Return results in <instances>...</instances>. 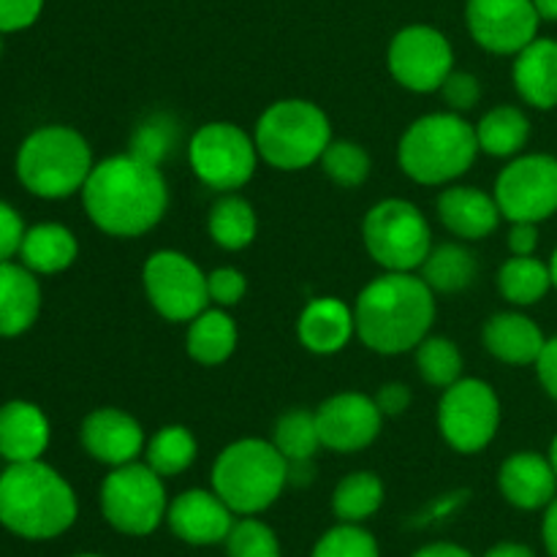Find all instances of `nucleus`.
<instances>
[{
  "mask_svg": "<svg viewBox=\"0 0 557 557\" xmlns=\"http://www.w3.org/2000/svg\"><path fill=\"white\" fill-rule=\"evenodd\" d=\"M90 221L112 237H141L158 226L169 207L161 166L123 152L96 163L82 188Z\"/></svg>",
  "mask_w": 557,
  "mask_h": 557,
  "instance_id": "f257e3e1",
  "label": "nucleus"
},
{
  "mask_svg": "<svg viewBox=\"0 0 557 557\" xmlns=\"http://www.w3.org/2000/svg\"><path fill=\"white\" fill-rule=\"evenodd\" d=\"M433 288L413 272H386L359 292L354 305L357 335L379 354H406L430 335L435 321Z\"/></svg>",
  "mask_w": 557,
  "mask_h": 557,
  "instance_id": "f03ea898",
  "label": "nucleus"
},
{
  "mask_svg": "<svg viewBox=\"0 0 557 557\" xmlns=\"http://www.w3.org/2000/svg\"><path fill=\"white\" fill-rule=\"evenodd\" d=\"M76 511L74 490L47 462H9L0 473V525L14 536L58 539L74 525Z\"/></svg>",
  "mask_w": 557,
  "mask_h": 557,
  "instance_id": "7ed1b4c3",
  "label": "nucleus"
},
{
  "mask_svg": "<svg viewBox=\"0 0 557 557\" xmlns=\"http://www.w3.org/2000/svg\"><path fill=\"white\" fill-rule=\"evenodd\" d=\"M476 156V125L457 112H433L413 120L397 147L400 169L419 185H446L462 177Z\"/></svg>",
  "mask_w": 557,
  "mask_h": 557,
  "instance_id": "20e7f679",
  "label": "nucleus"
},
{
  "mask_svg": "<svg viewBox=\"0 0 557 557\" xmlns=\"http://www.w3.org/2000/svg\"><path fill=\"white\" fill-rule=\"evenodd\" d=\"M288 484V460L272 441L243 438L228 444L212 466V490L234 515L270 509Z\"/></svg>",
  "mask_w": 557,
  "mask_h": 557,
  "instance_id": "39448f33",
  "label": "nucleus"
},
{
  "mask_svg": "<svg viewBox=\"0 0 557 557\" xmlns=\"http://www.w3.org/2000/svg\"><path fill=\"white\" fill-rule=\"evenodd\" d=\"M92 166L90 145L69 125H44L33 131L16 156L20 183L41 199H65L82 190Z\"/></svg>",
  "mask_w": 557,
  "mask_h": 557,
  "instance_id": "423d86ee",
  "label": "nucleus"
},
{
  "mask_svg": "<svg viewBox=\"0 0 557 557\" xmlns=\"http://www.w3.org/2000/svg\"><path fill=\"white\" fill-rule=\"evenodd\" d=\"M256 150L270 166L283 172L308 169L321 161L332 141V125L324 109L305 98H283L264 109L253 131Z\"/></svg>",
  "mask_w": 557,
  "mask_h": 557,
  "instance_id": "0eeeda50",
  "label": "nucleus"
},
{
  "mask_svg": "<svg viewBox=\"0 0 557 557\" xmlns=\"http://www.w3.org/2000/svg\"><path fill=\"white\" fill-rule=\"evenodd\" d=\"M362 239L386 272H413L433 250L428 218L406 199H384L364 215Z\"/></svg>",
  "mask_w": 557,
  "mask_h": 557,
  "instance_id": "6e6552de",
  "label": "nucleus"
},
{
  "mask_svg": "<svg viewBox=\"0 0 557 557\" xmlns=\"http://www.w3.org/2000/svg\"><path fill=\"white\" fill-rule=\"evenodd\" d=\"M166 511L163 476H158L147 462H128L103 479L101 515L114 531L125 536H150L166 520Z\"/></svg>",
  "mask_w": 557,
  "mask_h": 557,
  "instance_id": "1a4fd4ad",
  "label": "nucleus"
},
{
  "mask_svg": "<svg viewBox=\"0 0 557 557\" xmlns=\"http://www.w3.org/2000/svg\"><path fill=\"white\" fill-rule=\"evenodd\" d=\"M438 428L446 444L460 455L487 449L500 428V400L487 381L460 379L444 389Z\"/></svg>",
  "mask_w": 557,
  "mask_h": 557,
  "instance_id": "9d476101",
  "label": "nucleus"
},
{
  "mask_svg": "<svg viewBox=\"0 0 557 557\" xmlns=\"http://www.w3.org/2000/svg\"><path fill=\"white\" fill-rule=\"evenodd\" d=\"M188 158L194 174L207 188L232 194L253 177L259 150L253 136L234 123H207L190 139Z\"/></svg>",
  "mask_w": 557,
  "mask_h": 557,
  "instance_id": "9b49d317",
  "label": "nucleus"
},
{
  "mask_svg": "<svg viewBox=\"0 0 557 557\" xmlns=\"http://www.w3.org/2000/svg\"><path fill=\"white\" fill-rule=\"evenodd\" d=\"M141 283L152 308L166 321H194L210 305L207 275L180 250H158L145 261Z\"/></svg>",
  "mask_w": 557,
  "mask_h": 557,
  "instance_id": "f8f14e48",
  "label": "nucleus"
},
{
  "mask_svg": "<svg viewBox=\"0 0 557 557\" xmlns=\"http://www.w3.org/2000/svg\"><path fill=\"white\" fill-rule=\"evenodd\" d=\"M495 201L511 223H542L557 212V158L547 152L520 156L495 180Z\"/></svg>",
  "mask_w": 557,
  "mask_h": 557,
  "instance_id": "ddd939ff",
  "label": "nucleus"
},
{
  "mask_svg": "<svg viewBox=\"0 0 557 557\" xmlns=\"http://www.w3.org/2000/svg\"><path fill=\"white\" fill-rule=\"evenodd\" d=\"M389 71L406 90L433 92L441 90L446 76L455 71L451 44L438 27L408 25L392 38Z\"/></svg>",
  "mask_w": 557,
  "mask_h": 557,
  "instance_id": "4468645a",
  "label": "nucleus"
},
{
  "mask_svg": "<svg viewBox=\"0 0 557 557\" xmlns=\"http://www.w3.org/2000/svg\"><path fill=\"white\" fill-rule=\"evenodd\" d=\"M466 22L473 41L495 54H517L539 36L533 0H468Z\"/></svg>",
  "mask_w": 557,
  "mask_h": 557,
  "instance_id": "2eb2a0df",
  "label": "nucleus"
},
{
  "mask_svg": "<svg viewBox=\"0 0 557 557\" xmlns=\"http://www.w3.org/2000/svg\"><path fill=\"white\" fill-rule=\"evenodd\" d=\"M381 422H384V413L379 411L373 397L362 392H343V395L330 397L315 411L321 446L343 451V455L368 449L379 438Z\"/></svg>",
  "mask_w": 557,
  "mask_h": 557,
  "instance_id": "dca6fc26",
  "label": "nucleus"
},
{
  "mask_svg": "<svg viewBox=\"0 0 557 557\" xmlns=\"http://www.w3.org/2000/svg\"><path fill=\"white\" fill-rule=\"evenodd\" d=\"M166 522L177 539L194 547L226 542L234 528V511L215 490H188L169 504Z\"/></svg>",
  "mask_w": 557,
  "mask_h": 557,
  "instance_id": "f3484780",
  "label": "nucleus"
},
{
  "mask_svg": "<svg viewBox=\"0 0 557 557\" xmlns=\"http://www.w3.org/2000/svg\"><path fill=\"white\" fill-rule=\"evenodd\" d=\"M82 446L103 466H128L145 451V433L131 413L120 408H96L82 422Z\"/></svg>",
  "mask_w": 557,
  "mask_h": 557,
  "instance_id": "a211bd4d",
  "label": "nucleus"
},
{
  "mask_svg": "<svg viewBox=\"0 0 557 557\" xmlns=\"http://www.w3.org/2000/svg\"><path fill=\"white\" fill-rule=\"evenodd\" d=\"M498 487L517 509H547L557 498V473L549 457L536 455V451H517L500 466Z\"/></svg>",
  "mask_w": 557,
  "mask_h": 557,
  "instance_id": "6ab92c4d",
  "label": "nucleus"
},
{
  "mask_svg": "<svg viewBox=\"0 0 557 557\" xmlns=\"http://www.w3.org/2000/svg\"><path fill=\"white\" fill-rule=\"evenodd\" d=\"M438 218L460 239H484L498 228L504 215L495 194L471 185H451L438 196Z\"/></svg>",
  "mask_w": 557,
  "mask_h": 557,
  "instance_id": "aec40b11",
  "label": "nucleus"
},
{
  "mask_svg": "<svg viewBox=\"0 0 557 557\" xmlns=\"http://www.w3.org/2000/svg\"><path fill=\"white\" fill-rule=\"evenodd\" d=\"M297 335L308 351L337 354L357 335L354 310L337 297H319L305 305L297 321Z\"/></svg>",
  "mask_w": 557,
  "mask_h": 557,
  "instance_id": "412c9836",
  "label": "nucleus"
},
{
  "mask_svg": "<svg viewBox=\"0 0 557 557\" xmlns=\"http://www.w3.org/2000/svg\"><path fill=\"white\" fill-rule=\"evenodd\" d=\"M49 446V419L27 400L0 406V457L9 462L41 460Z\"/></svg>",
  "mask_w": 557,
  "mask_h": 557,
  "instance_id": "4be33fe9",
  "label": "nucleus"
},
{
  "mask_svg": "<svg viewBox=\"0 0 557 557\" xmlns=\"http://www.w3.org/2000/svg\"><path fill=\"white\" fill-rule=\"evenodd\" d=\"M517 92L522 101L536 109L557 107V41L555 38H533L525 49L515 54L511 69Z\"/></svg>",
  "mask_w": 557,
  "mask_h": 557,
  "instance_id": "5701e85b",
  "label": "nucleus"
},
{
  "mask_svg": "<svg viewBox=\"0 0 557 557\" xmlns=\"http://www.w3.org/2000/svg\"><path fill=\"white\" fill-rule=\"evenodd\" d=\"M484 346L495 359L506 364H536L547 337L533 319L522 313H495L484 324Z\"/></svg>",
  "mask_w": 557,
  "mask_h": 557,
  "instance_id": "b1692460",
  "label": "nucleus"
},
{
  "mask_svg": "<svg viewBox=\"0 0 557 557\" xmlns=\"http://www.w3.org/2000/svg\"><path fill=\"white\" fill-rule=\"evenodd\" d=\"M41 310L36 272L25 264L0 261V337H16L33 326Z\"/></svg>",
  "mask_w": 557,
  "mask_h": 557,
  "instance_id": "393cba45",
  "label": "nucleus"
},
{
  "mask_svg": "<svg viewBox=\"0 0 557 557\" xmlns=\"http://www.w3.org/2000/svg\"><path fill=\"white\" fill-rule=\"evenodd\" d=\"M79 245L76 237L60 223H38V226L27 228L25 239H22V264L36 275H54L74 264Z\"/></svg>",
  "mask_w": 557,
  "mask_h": 557,
  "instance_id": "a878e982",
  "label": "nucleus"
},
{
  "mask_svg": "<svg viewBox=\"0 0 557 557\" xmlns=\"http://www.w3.org/2000/svg\"><path fill=\"white\" fill-rule=\"evenodd\" d=\"M185 348L188 357L205 368L223 364L237 348V324L223 308L201 310L194 321H188Z\"/></svg>",
  "mask_w": 557,
  "mask_h": 557,
  "instance_id": "bb28decb",
  "label": "nucleus"
},
{
  "mask_svg": "<svg viewBox=\"0 0 557 557\" xmlns=\"http://www.w3.org/2000/svg\"><path fill=\"white\" fill-rule=\"evenodd\" d=\"M479 150L493 158H515L531 139V123L517 107H495L476 125Z\"/></svg>",
  "mask_w": 557,
  "mask_h": 557,
  "instance_id": "cd10ccee",
  "label": "nucleus"
},
{
  "mask_svg": "<svg viewBox=\"0 0 557 557\" xmlns=\"http://www.w3.org/2000/svg\"><path fill=\"white\" fill-rule=\"evenodd\" d=\"M207 232H210L212 243L221 245L223 250H243L256 239L259 221H256V212L248 199L226 194L212 205Z\"/></svg>",
  "mask_w": 557,
  "mask_h": 557,
  "instance_id": "c85d7f7f",
  "label": "nucleus"
},
{
  "mask_svg": "<svg viewBox=\"0 0 557 557\" xmlns=\"http://www.w3.org/2000/svg\"><path fill=\"white\" fill-rule=\"evenodd\" d=\"M476 270L479 264L471 256V250L455 243L433 248L428 253V259H424V264L419 267L422 281L438 294H457L462 288H468L473 283V277H476Z\"/></svg>",
  "mask_w": 557,
  "mask_h": 557,
  "instance_id": "c756f323",
  "label": "nucleus"
},
{
  "mask_svg": "<svg viewBox=\"0 0 557 557\" xmlns=\"http://www.w3.org/2000/svg\"><path fill=\"white\" fill-rule=\"evenodd\" d=\"M498 288L506 302L520 305V308L536 305L553 288L549 264L539 261L536 256H511L498 272Z\"/></svg>",
  "mask_w": 557,
  "mask_h": 557,
  "instance_id": "7c9ffc66",
  "label": "nucleus"
},
{
  "mask_svg": "<svg viewBox=\"0 0 557 557\" xmlns=\"http://www.w3.org/2000/svg\"><path fill=\"white\" fill-rule=\"evenodd\" d=\"M196 438L188 428L183 424H166V428L158 430L150 438V444L145 446L147 466L158 473V476H180L183 471H188L196 460Z\"/></svg>",
  "mask_w": 557,
  "mask_h": 557,
  "instance_id": "2f4dec72",
  "label": "nucleus"
},
{
  "mask_svg": "<svg viewBox=\"0 0 557 557\" xmlns=\"http://www.w3.org/2000/svg\"><path fill=\"white\" fill-rule=\"evenodd\" d=\"M384 504V482L370 471H357L341 479L332 495V509L341 522H362Z\"/></svg>",
  "mask_w": 557,
  "mask_h": 557,
  "instance_id": "473e14b6",
  "label": "nucleus"
},
{
  "mask_svg": "<svg viewBox=\"0 0 557 557\" xmlns=\"http://www.w3.org/2000/svg\"><path fill=\"white\" fill-rule=\"evenodd\" d=\"M272 444L275 449L286 457L288 462H310L321 446L319 424H315V413L294 408V411L283 413L275 422V433H272Z\"/></svg>",
  "mask_w": 557,
  "mask_h": 557,
  "instance_id": "72a5a7b5",
  "label": "nucleus"
},
{
  "mask_svg": "<svg viewBox=\"0 0 557 557\" xmlns=\"http://www.w3.org/2000/svg\"><path fill=\"white\" fill-rule=\"evenodd\" d=\"M417 368L430 386L449 389L462 379V354L449 337L428 335L417 346Z\"/></svg>",
  "mask_w": 557,
  "mask_h": 557,
  "instance_id": "f704fd0d",
  "label": "nucleus"
},
{
  "mask_svg": "<svg viewBox=\"0 0 557 557\" xmlns=\"http://www.w3.org/2000/svg\"><path fill=\"white\" fill-rule=\"evenodd\" d=\"M319 163L341 188H359L370 177V156L357 141H330Z\"/></svg>",
  "mask_w": 557,
  "mask_h": 557,
  "instance_id": "c9c22d12",
  "label": "nucleus"
},
{
  "mask_svg": "<svg viewBox=\"0 0 557 557\" xmlns=\"http://www.w3.org/2000/svg\"><path fill=\"white\" fill-rule=\"evenodd\" d=\"M177 145V125L166 114H152L150 120L139 125L131 136V156L141 158L147 163H156L161 166L163 158L174 150Z\"/></svg>",
  "mask_w": 557,
  "mask_h": 557,
  "instance_id": "e433bc0d",
  "label": "nucleus"
},
{
  "mask_svg": "<svg viewBox=\"0 0 557 557\" xmlns=\"http://www.w3.org/2000/svg\"><path fill=\"white\" fill-rule=\"evenodd\" d=\"M226 557H281V542L270 525L245 517L228 531Z\"/></svg>",
  "mask_w": 557,
  "mask_h": 557,
  "instance_id": "4c0bfd02",
  "label": "nucleus"
},
{
  "mask_svg": "<svg viewBox=\"0 0 557 557\" xmlns=\"http://www.w3.org/2000/svg\"><path fill=\"white\" fill-rule=\"evenodd\" d=\"M313 557H379V544L357 522H341L315 542Z\"/></svg>",
  "mask_w": 557,
  "mask_h": 557,
  "instance_id": "58836bf2",
  "label": "nucleus"
},
{
  "mask_svg": "<svg viewBox=\"0 0 557 557\" xmlns=\"http://www.w3.org/2000/svg\"><path fill=\"white\" fill-rule=\"evenodd\" d=\"M207 292H210V302H215V308H234L248 294V281L234 267H218L207 275Z\"/></svg>",
  "mask_w": 557,
  "mask_h": 557,
  "instance_id": "ea45409f",
  "label": "nucleus"
},
{
  "mask_svg": "<svg viewBox=\"0 0 557 557\" xmlns=\"http://www.w3.org/2000/svg\"><path fill=\"white\" fill-rule=\"evenodd\" d=\"M441 92H444L446 107L460 114L476 107L479 98H482V85L468 71H451L444 85H441Z\"/></svg>",
  "mask_w": 557,
  "mask_h": 557,
  "instance_id": "a19ab883",
  "label": "nucleus"
},
{
  "mask_svg": "<svg viewBox=\"0 0 557 557\" xmlns=\"http://www.w3.org/2000/svg\"><path fill=\"white\" fill-rule=\"evenodd\" d=\"M44 0H0V33L30 27L41 16Z\"/></svg>",
  "mask_w": 557,
  "mask_h": 557,
  "instance_id": "79ce46f5",
  "label": "nucleus"
},
{
  "mask_svg": "<svg viewBox=\"0 0 557 557\" xmlns=\"http://www.w3.org/2000/svg\"><path fill=\"white\" fill-rule=\"evenodd\" d=\"M25 223L20 212L11 205L0 201V261H9L11 256L20 253L22 239H25Z\"/></svg>",
  "mask_w": 557,
  "mask_h": 557,
  "instance_id": "37998d69",
  "label": "nucleus"
},
{
  "mask_svg": "<svg viewBox=\"0 0 557 557\" xmlns=\"http://www.w3.org/2000/svg\"><path fill=\"white\" fill-rule=\"evenodd\" d=\"M373 400L384 417H400L411 406V389L406 384H400V381H392V384L381 386Z\"/></svg>",
  "mask_w": 557,
  "mask_h": 557,
  "instance_id": "c03bdc74",
  "label": "nucleus"
},
{
  "mask_svg": "<svg viewBox=\"0 0 557 557\" xmlns=\"http://www.w3.org/2000/svg\"><path fill=\"white\" fill-rule=\"evenodd\" d=\"M539 248V223L517 221L509 228L511 256H533Z\"/></svg>",
  "mask_w": 557,
  "mask_h": 557,
  "instance_id": "a18cd8bd",
  "label": "nucleus"
},
{
  "mask_svg": "<svg viewBox=\"0 0 557 557\" xmlns=\"http://www.w3.org/2000/svg\"><path fill=\"white\" fill-rule=\"evenodd\" d=\"M539 381H542L544 392H547L553 400H557V335L549 337L547 346H544L542 357L536 362Z\"/></svg>",
  "mask_w": 557,
  "mask_h": 557,
  "instance_id": "49530a36",
  "label": "nucleus"
},
{
  "mask_svg": "<svg viewBox=\"0 0 557 557\" xmlns=\"http://www.w3.org/2000/svg\"><path fill=\"white\" fill-rule=\"evenodd\" d=\"M544 547H547L549 557H557V498L544 511V525H542Z\"/></svg>",
  "mask_w": 557,
  "mask_h": 557,
  "instance_id": "de8ad7c7",
  "label": "nucleus"
},
{
  "mask_svg": "<svg viewBox=\"0 0 557 557\" xmlns=\"http://www.w3.org/2000/svg\"><path fill=\"white\" fill-rule=\"evenodd\" d=\"M413 557H473L468 549L457 547V544H428L419 549Z\"/></svg>",
  "mask_w": 557,
  "mask_h": 557,
  "instance_id": "09e8293b",
  "label": "nucleus"
},
{
  "mask_svg": "<svg viewBox=\"0 0 557 557\" xmlns=\"http://www.w3.org/2000/svg\"><path fill=\"white\" fill-rule=\"evenodd\" d=\"M484 557H536V555H533V549L525 547V544L504 542V544H495V547Z\"/></svg>",
  "mask_w": 557,
  "mask_h": 557,
  "instance_id": "8fccbe9b",
  "label": "nucleus"
},
{
  "mask_svg": "<svg viewBox=\"0 0 557 557\" xmlns=\"http://www.w3.org/2000/svg\"><path fill=\"white\" fill-rule=\"evenodd\" d=\"M539 16L547 22H557V0H533Z\"/></svg>",
  "mask_w": 557,
  "mask_h": 557,
  "instance_id": "3c124183",
  "label": "nucleus"
},
{
  "mask_svg": "<svg viewBox=\"0 0 557 557\" xmlns=\"http://www.w3.org/2000/svg\"><path fill=\"white\" fill-rule=\"evenodd\" d=\"M549 275H553V286L557 288V248H555L553 259H549Z\"/></svg>",
  "mask_w": 557,
  "mask_h": 557,
  "instance_id": "603ef678",
  "label": "nucleus"
},
{
  "mask_svg": "<svg viewBox=\"0 0 557 557\" xmlns=\"http://www.w3.org/2000/svg\"><path fill=\"white\" fill-rule=\"evenodd\" d=\"M549 462H553V468L557 473V435L553 438V446H549Z\"/></svg>",
  "mask_w": 557,
  "mask_h": 557,
  "instance_id": "864d4df0",
  "label": "nucleus"
},
{
  "mask_svg": "<svg viewBox=\"0 0 557 557\" xmlns=\"http://www.w3.org/2000/svg\"><path fill=\"white\" fill-rule=\"evenodd\" d=\"M76 557H101V555H76Z\"/></svg>",
  "mask_w": 557,
  "mask_h": 557,
  "instance_id": "5fc2aeb1",
  "label": "nucleus"
},
{
  "mask_svg": "<svg viewBox=\"0 0 557 557\" xmlns=\"http://www.w3.org/2000/svg\"><path fill=\"white\" fill-rule=\"evenodd\" d=\"M0 54H3V38H0Z\"/></svg>",
  "mask_w": 557,
  "mask_h": 557,
  "instance_id": "6e6d98bb",
  "label": "nucleus"
}]
</instances>
